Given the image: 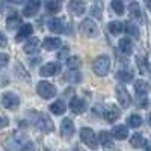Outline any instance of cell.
I'll return each instance as SVG.
<instances>
[{
  "mask_svg": "<svg viewBox=\"0 0 151 151\" xmlns=\"http://www.w3.org/2000/svg\"><path fill=\"white\" fill-rule=\"evenodd\" d=\"M32 124L38 130H41L44 133H52L55 130L53 121L50 119L45 113H41V112H33L32 113Z\"/></svg>",
  "mask_w": 151,
  "mask_h": 151,
  "instance_id": "obj_1",
  "label": "cell"
},
{
  "mask_svg": "<svg viewBox=\"0 0 151 151\" xmlns=\"http://www.w3.org/2000/svg\"><path fill=\"white\" fill-rule=\"evenodd\" d=\"M109 68H110V59L106 55H101L92 60V71L100 77L106 76L109 73Z\"/></svg>",
  "mask_w": 151,
  "mask_h": 151,
  "instance_id": "obj_2",
  "label": "cell"
},
{
  "mask_svg": "<svg viewBox=\"0 0 151 151\" xmlns=\"http://www.w3.org/2000/svg\"><path fill=\"white\" fill-rule=\"evenodd\" d=\"M80 30H82V33H83L85 36H88V38H95V36H98V32H100L97 23H95L94 20H91V18H85V20L82 21Z\"/></svg>",
  "mask_w": 151,
  "mask_h": 151,
  "instance_id": "obj_3",
  "label": "cell"
},
{
  "mask_svg": "<svg viewBox=\"0 0 151 151\" xmlns=\"http://www.w3.org/2000/svg\"><path fill=\"white\" fill-rule=\"evenodd\" d=\"M80 139L82 142L86 145V147H89L91 150H95L98 142H97V136L94 133V130H91L89 127H83L80 130Z\"/></svg>",
  "mask_w": 151,
  "mask_h": 151,
  "instance_id": "obj_4",
  "label": "cell"
},
{
  "mask_svg": "<svg viewBox=\"0 0 151 151\" xmlns=\"http://www.w3.org/2000/svg\"><path fill=\"white\" fill-rule=\"evenodd\" d=\"M36 92L40 94L41 98L48 100V98H53L56 95V88H55V85L48 83V82H40L36 86Z\"/></svg>",
  "mask_w": 151,
  "mask_h": 151,
  "instance_id": "obj_5",
  "label": "cell"
},
{
  "mask_svg": "<svg viewBox=\"0 0 151 151\" xmlns=\"http://www.w3.org/2000/svg\"><path fill=\"white\" fill-rule=\"evenodd\" d=\"M24 136L23 134H20V133H15L14 136H11L9 139L5 142V148L8 150V151H18V150H21L23 147H24Z\"/></svg>",
  "mask_w": 151,
  "mask_h": 151,
  "instance_id": "obj_6",
  "label": "cell"
},
{
  "mask_svg": "<svg viewBox=\"0 0 151 151\" xmlns=\"http://www.w3.org/2000/svg\"><path fill=\"white\" fill-rule=\"evenodd\" d=\"M2 104L5 109H9V110H15L20 104V98L14 94V92H5L3 97H2Z\"/></svg>",
  "mask_w": 151,
  "mask_h": 151,
  "instance_id": "obj_7",
  "label": "cell"
},
{
  "mask_svg": "<svg viewBox=\"0 0 151 151\" xmlns=\"http://www.w3.org/2000/svg\"><path fill=\"white\" fill-rule=\"evenodd\" d=\"M116 98H118V103H119L124 109H127V107L132 104V97H130V94H129L127 89H125L124 86H121V85L116 86Z\"/></svg>",
  "mask_w": 151,
  "mask_h": 151,
  "instance_id": "obj_8",
  "label": "cell"
},
{
  "mask_svg": "<svg viewBox=\"0 0 151 151\" xmlns=\"http://www.w3.org/2000/svg\"><path fill=\"white\" fill-rule=\"evenodd\" d=\"M60 71V65L58 62H48V64L42 65L40 70V74L42 77H52V76H56Z\"/></svg>",
  "mask_w": 151,
  "mask_h": 151,
  "instance_id": "obj_9",
  "label": "cell"
},
{
  "mask_svg": "<svg viewBox=\"0 0 151 151\" xmlns=\"http://www.w3.org/2000/svg\"><path fill=\"white\" fill-rule=\"evenodd\" d=\"M40 5H41V0H29L27 5L23 9V15L24 17H33L38 12V9H40Z\"/></svg>",
  "mask_w": 151,
  "mask_h": 151,
  "instance_id": "obj_10",
  "label": "cell"
},
{
  "mask_svg": "<svg viewBox=\"0 0 151 151\" xmlns=\"http://www.w3.org/2000/svg\"><path fill=\"white\" fill-rule=\"evenodd\" d=\"M85 9H86V6L82 0H71L68 3V11L73 15H82L85 12Z\"/></svg>",
  "mask_w": 151,
  "mask_h": 151,
  "instance_id": "obj_11",
  "label": "cell"
},
{
  "mask_svg": "<svg viewBox=\"0 0 151 151\" xmlns=\"http://www.w3.org/2000/svg\"><path fill=\"white\" fill-rule=\"evenodd\" d=\"M119 109L116 107V106H113V104H109V107H106V110H104V119L107 121V122H113V121H116L118 118H119Z\"/></svg>",
  "mask_w": 151,
  "mask_h": 151,
  "instance_id": "obj_12",
  "label": "cell"
},
{
  "mask_svg": "<svg viewBox=\"0 0 151 151\" xmlns=\"http://www.w3.org/2000/svg\"><path fill=\"white\" fill-rule=\"evenodd\" d=\"M70 109L74 112V113H83L86 110V103L83 101V100L77 98V97H73L71 101H70Z\"/></svg>",
  "mask_w": 151,
  "mask_h": 151,
  "instance_id": "obj_13",
  "label": "cell"
},
{
  "mask_svg": "<svg viewBox=\"0 0 151 151\" xmlns=\"http://www.w3.org/2000/svg\"><path fill=\"white\" fill-rule=\"evenodd\" d=\"M62 45L60 38H45L42 41V48L47 50V52H53V50L59 48Z\"/></svg>",
  "mask_w": 151,
  "mask_h": 151,
  "instance_id": "obj_14",
  "label": "cell"
},
{
  "mask_svg": "<svg viewBox=\"0 0 151 151\" xmlns=\"http://www.w3.org/2000/svg\"><path fill=\"white\" fill-rule=\"evenodd\" d=\"M60 133L64 134L65 137H70L74 134V122L70 118H65L60 124Z\"/></svg>",
  "mask_w": 151,
  "mask_h": 151,
  "instance_id": "obj_15",
  "label": "cell"
},
{
  "mask_svg": "<svg viewBox=\"0 0 151 151\" xmlns=\"http://www.w3.org/2000/svg\"><path fill=\"white\" fill-rule=\"evenodd\" d=\"M150 89H151V86L145 80H137L134 83V91H136V94L139 95V97H145L150 92Z\"/></svg>",
  "mask_w": 151,
  "mask_h": 151,
  "instance_id": "obj_16",
  "label": "cell"
},
{
  "mask_svg": "<svg viewBox=\"0 0 151 151\" xmlns=\"http://www.w3.org/2000/svg\"><path fill=\"white\" fill-rule=\"evenodd\" d=\"M112 136L118 141H124V139H127V136H129V130L125 125H115L112 130Z\"/></svg>",
  "mask_w": 151,
  "mask_h": 151,
  "instance_id": "obj_17",
  "label": "cell"
},
{
  "mask_svg": "<svg viewBox=\"0 0 151 151\" xmlns=\"http://www.w3.org/2000/svg\"><path fill=\"white\" fill-rule=\"evenodd\" d=\"M47 26H48V30L53 32V33H60L64 30V23L58 18H52L47 21Z\"/></svg>",
  "mask_w": 151,
  "mask_h": 151,
  "instance_id": "obj_18",
  "label": "cell"
},
{
  "mask_svg": "<svg viewBox=\"0 0 151 151\" xmlns=\"http://www.w3.org/2000/svg\"><path fill=\"white\" fill-rule=\"evenodd\" d=\"M98 142L101 144L106 150L113 147V141H112V134H109L107 132H100L98 134Z\"/></svg>",
  "mask_w": 151,
  "mask_h": 151,
  "instance_id": "obj_19",
  "label": "cell"
},
{
  "mask_svg": "<svg viewBox=\"0 0 151 151\" xmlns=\"http://www.w3.org/2000/svg\"><path fill=\"white\" fill-rule=\"evenodd\" d=\"M38 48H40V40L38 38H30L27 41V44L24 45V52L27 55H32V53H36Z\"/></svg>",
  "mask_w": 151,
  "mask_h": 151,
  "instance_id": "obj_20",
  "label": "cell"
},
{
  "mask_svg": "<svg viewBox=\"0 0 151 151\" xmlns=\"http://www.w3.org/2000/svg\"><path fill=\"white\" fill-rule=\"evenodd\" d=\"M32 33H33V27L30 24H24V26L20 27V30L17 33V41H23L24 38H29Z\"/></svg>",
  "mask_w": 151,
  "mask_h": 151,
  "instance_id": "obj_21",
  "label": "cell"
},
{
  "mask_svg": "<svg viewBox=\"0 0 151 151\" xmlns=\"http://www.w3.org/2000/svg\"><path fill=\"white\" fill-rule=\"evenodd\" d=\"M91 14H92V17H95L98 20L103 17V2H101V0H95V2L92 3Z\"/></svg>",
  "mask_w": 151,
  "mask_h": 151,
  "instance_id": "obj_22",
  "label": "cell"
},
{
  "mask_svg": "<svg viewBox=\"0 0 151 151\" xmlns=\"http://www.w3.org/2000/svg\"><path fill=\"white\" fill-rule=\"evenodd\" d=\"M18 26H21V20H20V17H18L17 14L9 15L8 20H6V27H8L9 30H15Z\"/></svg>",
  "mask_w": 151,
  "mask_h": 151,
  "instance_id": "obj_23",
  "label": "cell"
},
{
  "mask_svg": "<svg viewBox=\"0 0 151 151\" xmlns=\"http://www.w3.org/2000/svg\"><path fill=\"white\" fill-rule=\"evenodd\" d=\"M50 110H52L55 115H62V113H65L67 106H65V103L62 101V100H58V101L50 104Z\"/></svg>",
  "mask_w": 151,
  "mask_h": 151,
  "instance_id": "obj_24",
  "label": "cell"
},
{
  "mask_svg": "<svg viewBox=\"0 0 151 151\" xmlns=\"http://www.w3.org/2000/svg\"><path fill=\"white\" fill-rule=\"evenodd\" d=\"M118 45H119V50H121L124 55H132V52H133V44H132V41L129 40V38H122Z\"/></svg>",
  "mask_w": 151,
  "mask_h": 151,
  "instance_id": "obj_25",
  "label": "cell"
},
{
  "mask_svg": "<svg viewBox=\"0 0 151 151\" xmlns=\"http://www.w3.org/2000/svg\"><path fill=\"white\" fill-rule=\"evenodd\" d=\"M64 79L67 82H71V83H79L82 80V76H80V73L77 70H70L68 73H65Z\"/></svg>",
  "mask_w": 151,
  "mask_h": 151,
  "instance_id": "obj_26",
  "label": "cell"
},
{
  "mask_svg": "<svg viewBox=\"0 0 151 151\" xmlns=\"http://www.w3.org/2000/svg\"><path fill=\"white\" fill-rule=\"evenodd\" d=\"M130 145L133 148H142L145 145V141H144V137L141 133H134L132 137H130Z\"/></svg>",
  "mask_w": 151,
  "mask_h": 151,
  "instance_id": "obj_27",
  "label": "cell"
},
{
  "mask_svg": "<svg viewBox=\"0 0 151 151\" xmlns=\"http://www.w3.org/2000/svg\"><path fill=\"white\" fill-rule=\"evenodd\" d=\"M109 30H110L112 35H119L124 30L122 21H112V23H109Z\"/></svg>",
  "mask_w": 151,
  "mask_h": 151,
  "instance_id": "obj_28",
  "label": "cell"
},
{
  "mask_svg": "<svg viewBox=\"0 0 151 151\" xmlns=\"http://www.w3.org/2000/svg\"><path fill=\"white\" fill-rule=\"evenodd\" d=\"M116 77H118L121 82L127 83V82H132V80H133V73H132V71H127V70H121V71L116 73Z\"/></svg>",
  "mask_w": 151,
  "mask_h": 151,
  "instance_id": "obj_29",
  "label": "cell"
},
{
  "mask_svg": "<svg viewBox=\"0 0 151 151\" xmlns=\"http://www.w3.org/2000/svg\"><path fill=\"white\" fill-rule=\"evenodd\" d=\"M67 65L70 70H77L80 65H82V59L80 56H70L68 60H67Z\"/></svg>",
  "mask_w": 151,
  "mask_h": 151,
  "instance_id": "obj_30",
  "label": "cell"
},
{
  "mask_svg": "<svg viewBox=\"0 0 151 151\" xmlns=\"http://www.w3.org/2000/svg\"><path fill=\"white\" fill-rule=\"evenodd\" d=\"M45 9H47V12H50V14H56V12L60 11V5H59V2H56V0H48V2L45 3Z\"/></svg>",
  "mask_w": 151,
  "mask_h": 151,
  "instance_id": "obj_31",
  "label": "cell"
},
{
  "mask_svg": "<svg viewBox=\"0 0 151 151\" xmlns=\"http://www.w3.org/2000/svg\"><path fill=\"white\" fill-rule=\"evenodd\" d=\"M125 30H127V33L132 35L133 38H139V27H137L133 21H129L125 24Z\"/></svg>",
  "mask_w": 151,
  "mask_h": 151,
  "instance_id": "obj_32",
  "label": "cell"
},
{
  "mask_svg": "<svg viewBox=\"0 0 151 151\" xmlns=\"http://www.w3.org/2000/svg\"><path fill=\"white\" fill-rule=\"evenodd\" d=\"M127 124L130 125V127H133V129H137V127H141V124H142V118L134 113V115H130V116H129Z\"/></svg>",
  "mask_w": 151,
  "mask_h": 151,
  "instance_id": "obj_33",
  "label": "cell"
},
{
  "mask_svg": "<svg viewBox=\"0 0 151 151\" xmlns=\"http://www.w3.org/2000/svg\"><path fill=\"white\" fill-rule=\"evenodd\" d=\"M112 9L115 11V14H118V15H122L124 11H125L121 0H113V2H112Z\"/></svg>",
  "mask_w": 151,
  "mask_h": 151,
  "instance_id": "obj_34",
  "label": "cell"
},
{
  "mask_svg": "<svg viewBox=\"0 0 151 151\" xmlns=\"http://www.w3.org/2000/svg\"><path fill=\"white\" fill-rule=\"evenodd\" d=\"M129 11H130V15L133 18H139L141 17V9H139V5H137L136 2H133L130 6H129Z\"/></svg>",
  "mask_w": 151,
  "mask_h": 151,
  "instance_id": "obj_35",
  "label": "cell"
},
{
  "mask_svg": "<svg viewBox=\"0 0 151 151\" xmlns=\"http://www.w3.org/2000/svg\"><path fill=\"white\" fill-rule=\"evenodd\" d=\"M136 104H137V107H141V109H145V107H148L150 101H148V98H147V97H141V98H137Z\"/></svg>",
  "mask_w": 151,
  "mask_h": 151,
  "instance_id": "obj_36",
  "label": "cell"
},
{
  "mask_svg": "<svg viewBox=\"0 0 151 151\" xmlns=\"http://www.w3.org/2000/svg\"><path fill=\"white\" fill-rule=\"evenodd\" d=\"M8 60H9V56L8 55H5V53L0 55V65H2V68H5L8 65Z\"/></svg>",
  "mask_w": 151,
  "mask_h": 151,
  "instance_id": "obj_37",
  "label": "cell"
},
{
  "mask_svg": "<svg viewBox=\"0 0 151 151\" xmlns=\"http://www.w3.org/2000/svg\"><path fill=\"white\" fill-rule=\"evenodd\" d=\"M21 151H33V144L32 142H26L24 147L21 148Z\"/></svg>",
  "mask_w": 151,
  "mask_h": 151,
  "instance_id": "obj_38",
  "label": "cell"
},
{
  "mask_svg": "<svg viewBox=\"0 0 151 151\" xmlns=\"http://www.w3.org/2000/svg\"><path fill=\"white\" fill-rule=\"evenodd\" d=\"M68 55V48H64L62 52H59V55H58V58L59 59H65V56Z\"/></svg>",
  "mask_w": 151,
  "mask_h": 151,
  "instance_id": "obj_39",
  "label": "cell"
},
{
  "mask_svg": "<svg viewBox=\"0 0 151 151\" xmlns=\"http://www.w3.org/2000/svg\"><path fill=\"white\" fill-rule=\"evenodd\" d=\"M6 125H8V119H6L5 115H2V129H5Z\"/></svg>",
  "mask_w": 151,
  "mask_h": 151,
  "instance_id": "obj_40",
  "label": "cell"
},
{
  "mask_svg": "<svg viewBox=\"0 0 151 151\" xmlns=\"http://www.w3.org/2000/svg\"><path fill=\"white\" fill-rule=\"evenodd\" d=\"M8 2H11V3H14V5H21L24 0H8Z\"/></svg>",
  "mask_w": 151,
  "mask_h": 151,
  "instance_id": "obj_41",
  "label": "cell"
},
{
  "mask_svg": "<svg viewBox=\"0 0 151 151\" xmlns=\"http://www.w3.org/2000/svg\"><path fill=\"white\" fill-rule=\"evenodd\" d=\"M2 47H6V36L2 33Z\"/></svg>",
  "mask_w": 151,
  "mask_h": 151,
  "instance_id": "obj_42",
  "label": "cell"
},
{
  "mask_svg": "<svg viewBox=\"0 0 151 151\" xmlns=\"http://www.w3.org/2000/svg\"><path fill=\"white\" fill-rule=\"evenodd\" d=\"M144 2H145V5H147V9L151 11V0H144Z\"/></svg>",
  "mask_w": 151,
  "mask_h": 151,
  "instance_id": "obj_43",
  "label": "cell"
},
{
  "mask_svg": "<svg viewBox=\"0 0 151 151\" xmlns=\"http://www.w3.org/2000/svg\"><path fill=\"white\" fill-rule=\"evenodd\" d=\"M145 151H151V142H148V144H147V147H145Z\"/></svg>",
  "mask_w": 151,
  "mask_h": 151,
  "instance_id": "obj_44",
  "label": "cell"
},
{
  "mask_svg": "<svg viewBox=\"0 0 151 151\" xmlns=\"http://www.w3.org/2000/svg\"><path fill=\"white\" fill-rule=\"evenodd\" d=\"M148 121H150V125H151V113H150V118H148Z\"/></svg>",
  "mask_w": 151,
  "mask_h": 151,
  "instance_id": "obj_45",
  "label": "cell"
},
{
  "mask_svg": "<svg viewBox=\"0 0 151 151\" xmlns=\"http://www.w3.org/2000/svg\"><path fill=\"white\" fill-rule=\"evenodd\" d=\"M74 151H77V150H74Z\"/></svg>",
  "mask_w": 151,
  "mask_h": 151,
  "instance_id": "obj_46",
  "label": "cell"
}]
</instances>
